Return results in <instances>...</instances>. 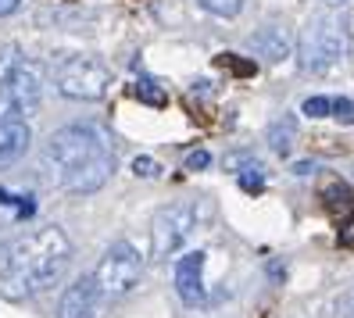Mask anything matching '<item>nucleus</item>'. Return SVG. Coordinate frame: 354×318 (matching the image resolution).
<instances>
[{
    "instance_id": "22",
    "label": "nucleus",
    "mask_w": 354,
    "mask_h": 318,
    "mask_svg": "<svg viewBox=\"0 0 354 318\" xmlns=\"http://www.w3.org/2000/svg\"><path fill=\"white\" fill-rule=\"evenodd\" d=\"M290 172H294V176H311V172H319V165L315 161H297Z\"/></svg>"
},
{
    "instance_id": "2",
    "label": "nucleus",
    "mask_w": 354,
    "mask_h": 318,
    "mask_svg": "<svg viewBox=\"0 0 354 318\" xmlns=\"http://www.w3.org/2000/svg\"><path fill=\"white\" fill-rule=\"evenodd\" d=\"M72 261V240L61 225H39L26 236H18L0 254V293L8 301H26V297L47 293L61 283Z\"/></svg>"
},
{
    "instance_id": "16",
    "label": "nucleus",
    "mask_w": 354,
    "mask_h": 318,
    "mask_svg": "<svg viewBox=\"0 0 354 318\" xmlns=\"http://www.w3.org/2000/svg\"><path fill=\"white\" fill-rule=\"evenodd\" d=\"M236 179H240V186L247 189V194H261V186H265V172H261L258 165H247V168H240Z\"/></svg>"
},
{
    "instance_id": "17",
    "label": "nucleus",
    "mask_w": 354,
    "mask_h": 318,
    "mask_svg": "<svg viewBox=\"0 0 354 318\" xmlns=\"http://www.w3.org/2000/svg\"><path fill=\"white\" fill-rule=\"evenodd\" d=\"M301 115H308V118H329L333 115V97H308Z\"/></svg>"
},
{
    "instance_id": "15",
    "label": "nucleus",
    "mask_w": 354,
    "mask_h": 318,
    "mask_svg": "<svg viewBox=\"0 0 354 318\" xmlns=\"http://www.w3.org/2000/svg\"><path fill=\"white\" fill-rule=\"evenodd\" d=\"M197 4H201L204 11L218 15V18H236V15L243 11V4H247V0H197Z\"/></svg>"
},
{
    "instance_id": "19",
    "label": "nucleus",
    "mask_w": 354,
    "mask_h": 318,
    "mask_svg": "<svg viewBox=\"0 0 354 318\" xmlns=\"http://www.w3.org/2000/svg\"><path fill=\"white\" fill-rule=\"evenodd\" d=\"M333 118L354 122V100L351 97H333Z\"/></svg>"
},
{
    "instance_id": "21",
    "label": "nucleus",
    "mask_w": 354,
    "mask_h": 318,
    "mask_svg": "<svg viewBox=\"0 0 354 318\" xmlns=\"http://www.w3.org/2000/svg\"><path fill=\"white\" fill-rule=\"evenodd\" d=\"M186 168H190V172H201V168H212V154H207V151H194L190 158H186Z\"/></svg>"
},
{
    "instance_id": "8",
    "label": "nucleus",
    "mask_w": 354,
    "mask_h": 318,
    "mask_svg": "<svg viewBox=\"0 0 354 318\" xmlns=\"http://www.w3.org/2000/svg\"><path fill=\"white\" fill-rule=\"evenodd\" d=\"M204 258H207L204 250H190L176 261V293H179V301L190 304V308H201L204 297H207V290H204Z\"/></svg>"
},
{
    "instance_id": "11",
    "label": "nucleus",
    "mask_w": 354,
    "mask_h": 318,
    "mask_svg": "<svg viewBox=\"0 0 354 318\" xmlns=\"http://www.w3.org/2000/svg\"><path fill=\"white\" fill-rule=\"evenodd\" d=\"M251 50L268 57V61H286L290 57V36L276 26H261L254 36H251Z\"/></svg>"
},
{
    "instance_id": "20",
    "label": "nucleus",
    "mask_w": 354,
    "mask_h": 318,
    "mask_svg": "<svg viewBox=\"0 0 354 318\" xmlns=\"http://www.w3.org/2000/svg\"><path fill=\"white\" fill-rule=\"evenodd\" d=\"M322 197H326L329 204H347V200H351V189H347L344 183H329V186L322 189Z\"/></svg>"
},
{
    "instance_id": "5",
    "label": "nucleus",
    "mask_w": 354,
    "mask_h": 318,
    "mask_svg": "<svg viewBox=\"0 0 354 318\" xmlns=\"http://www.w3.org/2000/svg\"><path fill=\"white\" fill-rule=\"evenodd\" d=\"M344 57V32L337 22H311L301 36V47H297V65L308 75H326L329 68H337V61Z\"/></svg>"
},
{
    "instance_id": "13",
    "label": "nucleus",
    "mask_w": 354,
    "mask_h": 318,
    "mask_svg": "<svg viewBox=\"0 0 354 318\" xmlns=\"http://www.w3.org/2000/svg\"><path fill=\"white\" fill-rule=\"evenodd\" d=\"M22 50H18L15 44H0V82H8L18 68H22Z\"/></svg>"
},
{
    "instance_id": "4",
    "label": "nucleus",
    "mask_w": 354,
    "mask_h": 318,
    "mask_svg": "<svg viewBox=\"0 0 354 318\" xmlns=\"http://www.w3.org/2000/svg\"><path fill=\"white\" fill-rule=\"evenodd\" d=\"M140 275H143L140 250L129 240H118V243H111L108 250H104V258L97 261L93 279H97L104 297H126V293L136 290Z\"/></svg>"
},
{
    "instance_id": "14",
    "label": "nucleus",
    "mask_w": 354,
    "mask_h": 318,
    "mask_svg": "<svg viewBox=\"0 0 354 318\" xmlns=\"http://www.w3.org/2000/svg\"><path fill=\"white\" fill-rule=\"evenodd\" d=\"M133 93L143 100V104H151V108H165L169 104V97H165V90L158 86V82H151V79H140L136 86H133Z\"/></svg>"
},
{
    "instance_id": "10",
    "label": "nucleus",
    "mask_w": 354,
    "mask_h": 318,
    "mask_svg": "<svg viewBox=\"0 0 354 318\" xmlns=\"http://www.w3.org/2000/svg\"><path fill=\"white\" fill-rule=\"evenodd\" d=\"M32 147V129L29 122H4L0 125V168L18 165Z\"/></svg>"
},
{
    "instance_id": "9",
    "label": "nucleus",
    "mask_w": 354,
    "mask_h": 318,
    "mask_svg": "<svg viewBox=\"0 0 354 318\" xmlns=\"http://www.w3.org/2000/svg\"><path fill=\"white\" fill-rule=\"evenodd\" d=\"M100 286L93 275H79V279L61 293V304L54 318H97V301H100Z\"/></svg>"
},
{
    "instance_id": "23",
    "label": "nucleus",
    "mask_w": 354,
    "mask_h": 318,
    "mask_svg": "<svg viewBox=\"0 0 354 318\" xmlns=\"http://www.w3.org/2000/svg\"><path fill=\"white\" fill-rule=\"evenodd\" d=\"M18 8H22V0H0V18H8V15H15Z\"/></svg>"
},
{
    "instance_id": "12",
    "label": "nucleus",
    "mask_w": 354,
    "mask_h": 318,
    "mask_svg": "<svg viewBox=\"0 0 354 318\" xmlns=\"http://www.w3.org/2000/svg\"><path fill=\"white\" fill-rule=\"evenodd\" d=\"M265 140L276 154H290V147L297 143V118L294 115H279L276 122H268L265 129Z\"/></svg>"
},
{
    "instance_id": "18",
    "label": "nucleus",
    "mask_w": 354,
    "mask_h": 318,
    "mask_svg": "<svg viewBox=\"0 0 354 318\" xmlns=\"http://www.w3.org/2000/svg\"><path fill=\"white\" fill-rule=\"evenodd\" d=\"M133 172H136L140 179H158V176H161V165H158L154 158H136V161H133Z\"/></svg>"
},
{
    "instance_id": "7",
    "label": "nucleus",
    "mask_w": 354,
    "mask_h": 318,
    "mask_svg": "<svg viewBox=\"0 0 354 318\" xmlns=\"http://www.w3.org/2000/svg\"><path fill=\"white\" fill-rule=\"evenodd\" d=\"M194 207L190 204H169V207H161L154 222H151V254L158 261L165 258H172L176 250H183V243L190 240V232H194Z\"/></svg>"
},
{
    "instance_id": "6",
    "label": "nucleus",
    "mask_w": 354,
    "mask_h": 318,
    "mask_svg": "<svg viewBox=\"0 0 354 318\" xmlns=\"http://www.w3.org/2000/svg\"><path fill=\"white\" fill-rule=\"evenodd\" d=\"M39 100H44V75L32 61H22L8 82H0V125L4 122H26L36 115Z\"/></svg>"
},
{
    "instance_id": "3",
    "label": "nucleus",
    "mask_w": 354,
    "mask_h": 318,
    "mask_svg": "<svg viewBox=\"0 0 354 318\" xmlns=\"http://www.w3.org/2000/svg\"><path fill=\"white\" fill-rule=\"evenodd\" d=\"M54 86L68 100H100L111 86V68L90 54H68L54 65Z\"/></svg>"
},
{
    "instance_id": "1",
    "label": "nucleus",
    "mask_w": 354,
    "mask_h": 318,
    "mask_svg": "<svg viewBox=\"0 0 354 318\" xmlns=\"http://www.w3.org/2000/svg\"><path fill=\"white\" fill-rule=\"evenodd\" d=\"M50 179L68 194H97L115 172V147L93 122H72L50 133L44 147Z\"/></svg>"
}]
</instances>
